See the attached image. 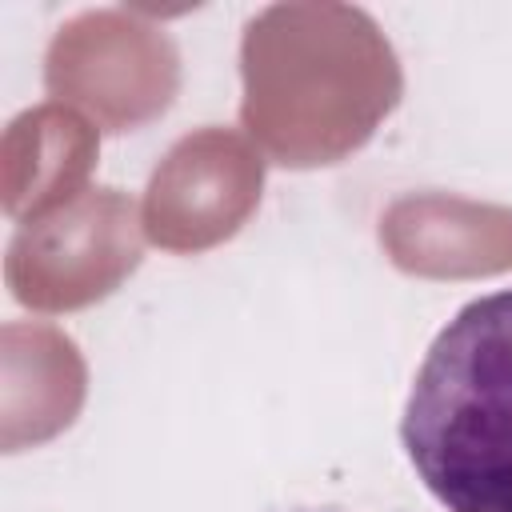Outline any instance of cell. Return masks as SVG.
I'll use <instances>...</instances> for the list:
<instances>
[{
	"instance_id": "1",
	"label": "cell",
	"mask_w": 512,
	"mask_h": 512,
	"mask_svg": "<svg viewBox=\"0 0 512 512\" xmlns=\"http://www.w3.org/2000/svg\"><path fill=\"white\" fill-rule=\"evenodd\" d=\"M400 444L448 512H512V288L468 300L436 332Z\"/></svg>"
}]
</instances>
